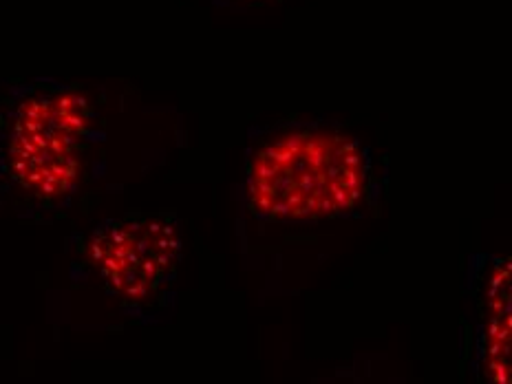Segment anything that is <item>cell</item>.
Segmentation results:
<instances>
[{
  "label": "cell",
  "mask_w": 512,
  "mask_h": 384,
  "mask_svg": "<svg viewBox=\"0 0 512 384\" xmlns=\"http://www.w3.org/2000/svg\"><path fill=\"white\" fill-rule=\"evenodd\" d=\"M102 140L100 115L80 87L53 80L20 84L0 120V170L20 195L60 206L84 184Z\"/></svg>",
  "instance_id": "cell-1"
},
{
  "label": "cell",
  "mask_w": 512,
  "mask_h": 384,
  "mask_svg": "<svg viewBox=\"0 0 512 384\" xmlns=\"http://www.w3.org/2000/svg\"><path fill=\"white\" fill-rule=\"evenodd\" d=\"M373 162L354 137L292 131L256 148L245 168V197L270 221H316L354 212L367 199Z\"/></svg>",
  "instance_id": "cell-2"
},
{
  "label": "cell",
  "mask_w": 512,
  "mask_h": 384,
  "mask_svg": "<svg viewBox=\"0 0 512 384\" xmlns=\"http://www.w3.org/2000/svg\"><path fill=\"white\" fill-rule=\"evenodd\" d=\"M181 250L173 215L135 210L100 221L84 243V259L106 292L142 307L175 281Z\"/></svg>",
  "instance_id": "cell-3"
},
{
  "label": "cell",
  "mask_w": 512,
  "mask_h": 384,
  "mask_svg": "<svg viewBox=\"0 0 512 384\" xmlns=\"http://www.w3.org/2000/svg\"><path fill=\"white\" fill-rule=\"evenodd\" d=\"M477 354L484 384H510V261L493 259L477 276Z\"/></svg>",
  "instance_id": "cell-4"
}]
</instances>
